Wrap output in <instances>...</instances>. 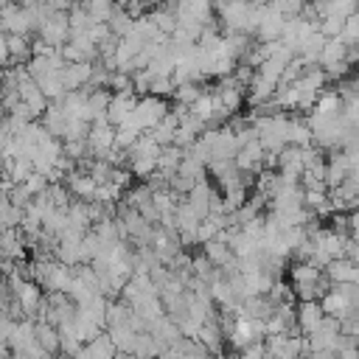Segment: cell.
I'll return each mask as SVG.
<instances>
[{"instance_id": "1", "label": "cell", "mask_w": 359, "mask_h": 359, "mask_svg": "<svg viewBox=\"0 0 359 359\" xmlns=\"http://www.w3.org/2000/svg\"><path fill=\"white\" fill-rule=\"evenodd\" d=\"M168 109H171V104H168L165 98L143 95V98H137V107H135V112H132V118H129L126 123H132L140 135H146V132H151V129L168 115Z\"/></svg>"}, {"instance_id": "2", "label": "cell", "mask_w": 359, "mask_h": 359, "mask_svg": "<svg viewBox=\"0 0 359 359\" xmlns=\"http://www.w3.org/2000/svg\"><path fill=\"white\" fill-rule=\"evenodd\" d=\"M264 348H266L269 359H303L306 356V337L272 334V337H264Z\"/></svg>"}, {"instance_id": "3", "label": "cell", "mask_w": 359, "mask_h": 359, "mask_svg": "<svg viewBox=\"0 0 359 359\" xmlns=\"http://www.w3.org/2000/svg\"><path fill=\"white\" fill-rule=\"evenodd\" d=\"M87 149H90V157H93V160H104V157L115 149V126H109L107 118L90 123Z\"/></svg>"}, {"instance_id": "4", "label": "cell", "mask_w": 359, "mask_h": 359, "mask_svg": "<svg viewBox=\"0 0 359 359\" xmlns=\"http://www.w3.org/2000/svg\"><path fill=\"white\" fill-rule=\"evenodd\" d=\"M0 31L28 36L34 31V17L25 6H0Z\"/></svg>"}, {"instance_id": "5", "label": "cell", "mask_w": 359, "mask_h": 359, "mask_svg": "<svg viewBox=\"0 0 359 359\" xmlns=\"http://www.w3.org/2000/svg\"><path fill=\"white\" fill-rule=\"evenodd\" d=\"M264 160H266V151L261 149V143L258 140H250L247 146H241L238 151H236V168L244 174V177H255V174H261L264 171Z\"/></svg>"}, {"instance_id": "6", "label": "cell", "mask_w": 359, "mask_h": 359, "mask_svg": "<svg viewBox=\"0 0 359 359\" xmlns=\"http://www.w3.org/2000/svg\"><path fill=\"white\" fill-rule=\"evenodd\" d=\"M283 22H286V17H280V14L272 8V3H264L261 20H258V28H255L258 42H280Z\"/></svg>"}, {"instance_id": "7", "label": "cell", "mask_w": 359, "mask_h": 359, "mask_svg": "<svg viewBox=\"0 0 359 359\" xmlns=\"http://www.w3.org/2000/svg\"><path fill=\"white\" fill-rule=\"evenodd\" d=\"M323 320H325V311H323L320 300H303V303H297V309H294V325H297V334L300 337H309Z\"/></svg>"}, {"instance_id": "8", "label": "cell", "mask_w": 359, "mask_h": 359, "mask_svg": "<svg viewBox=\"0 0 359 359\" xmlns=\"http://www.w3.org/2000/svg\"><path fill=\"white\" fill-rule=\"evenodd\" d=\"M135 107H137V95L135 93H115L112 101H109V107H107V123L115 126V129L123 126L132 118Z\"/></svg>"}, {"instance_id": "9", "label": "cell", "mask_w": 359, "mask_h": 359, "mask_svg": "<svg viewBox=\"0 0 359 359\" xmlns=\"http://www.w3.org/2000/svg\"><path fill=\"white\" fill-rule=\"evenodd\" d=\"M348 174H351L348 154H345V151H331V154L325 157V188H328V191L339 188Z\"/></svg>"}, {"instance_id": "10", "label": "cell", "mask_w": 359, "mask_h": 359, "mask_svg": "<svg viewBox=\"0 0 359 359\" xmlns=\"http://www.w3.org/2000/svg\"><path fill=\"white\" fill-rule=\"evenodd\" d=\"M25 236L20 227H11L0 236V261H11V264H20L22 255H25Z\"/></svg>"}, {"instance_id": "11", "label": "cell", "mask_w": 359, "mask_h": 359, "mask_svg": "<svg viewBox=\"0 0 359 359\" xmlns=\"http://www.w3.org/2000/svg\"><path fill=\"white\" fill-rule=\"evenodd\" d=\"M90 76H93V65L81 62V65H65L59 79H62V87L65 93H79L90 84Z\"/></svg>"}, {"instance_id": "12", "label": "cell", "mask_w": 359, "mask_h": 359, "mask_svg": "<svg viewBox=\"0 0 359 359\" xmlns=\"http://www.w3.org/2000/svg\"><path fill=\"white\" fill-rule=\"evenodd\" d=\"M213 196H216V191H213L208 182H196V185L188 191L185 205H188L199 219H208V216H210V202H213Z\"/></svg>"}, {"instance_id": "13", "label": "cell", "mask_w": 359, "mask_h": 359, "mask_svg": "<svg viewBox=\"0 0 359 359\" xmlns=\"http://www.w3.org/2000/svg\"><path fill=\"white\" fill-rule=\"evenodd\" d=\"M194 339H196L210 356H222V351H224V334H222V328H219V320H216V323H205Z\"/></svg>"}, {"instance_id": "14", "label": "cell", "mask_w": 359, "mask_h": 359, "mask_svg": "<svg viewBox=\"0 0 359 359\" xmlns=\"http://www.w3.org/2000/svg\"><path fill=\"white\" fill-rule=\"evenodd\" d=\"M286 146H294V149H306V146H311V129H309L306 118H300V115H289Z\"/></svg>"}, {"instance_id": "15", "label": "cell", "mask_w": 359, "mask_h": 359, "mask_svg": "<svg viewBox=\"0 0 359 359\" xmlns=\"http://www.w3.org/2000/svg\"><path fill=\"white\" fill-rule=\"evenodd\" d=\"M323 272H325V278L331 280V286H339V283H356V264L348 261V258H337V261H331Z\"/></svg>"}, {"instance_id": "16", "label": "cell", "mask_w": 359, "mask_h": 359, "mask_svg": "<svg viewBox=\"0 0 359 359\" xmlns=\"http://www.w3.org/2000/svg\"><path fill=\"white\" fill-rule=\"evenodd\" d=\"M34 331H36V345L48 353V356H59V331L56 325H48V323H34Z\"/></svg>"}, {"instance_id": "17", "label": "cell", "mask_w": 359, "mask_h": 359, "mask_svg": "<svg viewBox=\"0 0 359 359\" xmlns=\"http://www.w3.org/2000/svg\"><path fill=\"white\" fill-rule=\"evenodd\" d=\"M6 45H8L11 67H14V65H28V62H31V39H28V36L6 34Z\"/></svg>"}, {"instance_id": "18", "label": "cell", "mask_w": 359, "mask_h": 359, "mask_svg": "<svg viewBox=\"0 0 359 359\" xmlns=\"http://www.w3.org/2000/svg\"><path fill=\"white\" fill-rule=\"evenodd\" d=\"M342 109H345V104H342V98H339V93L334 90V93H323L320 98H317V104H314V115H320V118H339L342 115Z\"/></svg>"}, {"instance_id": "19", "label": "cell", "mask_w": 359, "mask_h": 359, "mask_svg": "<svg viewBox=\"0 0 359 359\" xmlns=\"http://www.w3.org/2000/svg\"><path fill=\"white\" fill-rule=\"evenodd\" d=\"M345 56H348V45L339 39V36H334V39H328L325 42V48H323V53H320V67L325 70V67H331V65H339V62H345Z\"/></svg>"}, {"instance_id": "20", "label": "cell", "mask_w": 359, "mask_h": 359, "mask_svg": "<svg viewBox=\"0 0 359 359\" xmlns=\"http://www.w3.org/2000/svg\"><path fill=\"white\" fill-rule=\"evenodd\" d=\"M180 163H182V149L165 146V149H160V157H157V174H163V177L168 180V177L177 174Z\"/></svg>"}, {"instance_id": "21", "label": "cell", "mask_w": 359, "mask_h": 359, "mask_svg": "<svg viewBox=\"0 0 359 359\" xmlns=\"http://www.w3.org/2000/svg\"><path fill=\"white\" fill-rule=\"evenodd\" d=\"M222 230H227V216H208V219H202L199 227H196V244L213 241Z\"/></svg>"}, {"instance_id": "22", "label": "cell", "mask_w": 359, "mask_h": 359, "mask_svg": "<svg viewBox=\"0 0 359 359\" xmlns=\"http://www.w3.org/2000/svg\"><path fill=\"white\" fill-rule=\"evenodd\" d=\"M205 93V87L199 84V81H185V84H180V87H174V93H171V98H174V104L177 107H194L196 101H199V95Z\"/></svg>"}, {"instance_id": "23", "label": "cell", "mask_w": 359, "mask_h": 359, "mask_svg": "<svg viewBox=\"0 0 359 359\" xmlns=\"http://www.w3.org/2000/svg\"><path fill=\"white\" fill-rule=\"evenodd\" d=\"M129 317H132V309L118 297V300H107V331L109 328H118V325H129Z\"/></svg>"}, {"instance_id": "24", "label": "cell", "mask_w": 359, "mask_h": 359, "mask_svg": "<svg viewBox=\"0 0 359 359\" xmlns=\"http://www.w3.org/2000/svg\"><path fill=\"white\" fill-rule=\"evenodd\" d=\"M81 8L90 14V20L95 22V25H107L109 20H112V14H115V3H107V0H90V3H81Z\"/></svg>"}, {"instance_id": "25", "label": "cell", "mask_w": 359, "mask_h": 359, "mask_svg": "<svg viewBox=\"0 0 359 359\" xmlns=\"http://www.w3.org/2000/svg\"><path fill=\"white\" fill-rule=\"evenodd\" d=\"M48 185H50V182H48V177H42V174H36V171L22 182V188L28 191V196H31V199H34V196H39V194H45V191H48Z\"/></svg>"}, {"instance_id": "26", "label": "cell", "mask_w": 359, "mask_h": 359, "mask_svg": "<svg viewBox=\"0 0 359 359\" xmlns=\"http://www.w3.org/2000/svg\"><path fill=\"white\" fill-rule=\"evenodd\" d=\"M14 325H17V320H11L8 314H3V317H0V342H3V345L8 342V337H11Z\"/></svg>"}, {"instance_id": "27", "label": "cell", "mask_w": 359, "mask_h": 359, "mask_svg": "<svg viewBox=\"0 0 359 359\" xmlns=\"http://www.w3.org/2000/svg\"><path fill=\"white\" fill-rule=\"evenodd\" d=\"M348 236H351L353 241H359V208H353V210L348 213Z\"/></svg>"}, {"instance_id": "28", "label": "cell", "mask_w": 359, "mask_h": 359, "mask_svg": "<svg viewBox=\"0 0 359 359\" xmlns=\"http://www.w3.org/2000/svg\"><path fill=\"white\" fill-rule=\"evenodd\" d=\"M11 65V56H8V45H6V34L0 31V70H6Z\"/></svg>"}, {"instance_id": "29", "label": "cell", "mask_w": 359, "mask_h": 359, "mask_svg": "<svg viewBox=\"0 0 359 359\" xmlns=\"http://www.w3.org/2000/svg\"><path fill=\"white\" fill-rule=\"evenodd\" d=\"M3 233H6V224H3V222H0V236H3Z\"/></svg>"}, {"instance_id": "30", "label": "cell", "mask_w": 359, "mask_h": 359, "mask_svg": "<svg viewBox=\"0 0 359 359\" xmlns=\"http://www.w3.org/2000/svg\"><path fill=\"white\" fill-rule=\"evenodd\" d=\"M202 359H222V356H210V353H208V356H202Z\"/></svg>"}, {"instance_id": "31", "label": "cell", "mask_w": 359, "mask_h": 359, "mask_svg": "<svg viewBox=\"0 0 359 359\" xmlns=\"http://www.w3.org/2000/svg\"><path fill=\"white\" fill-rule=\"evenodd\" d=\"M56 359H70V356H62V353H59V356H56Z\"/></svg>"}]
</instances>
